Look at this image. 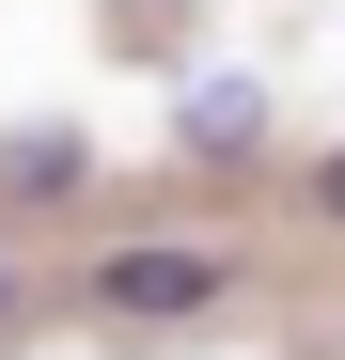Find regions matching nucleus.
<instances>
[{
	"mask_svg": "<svg viewBox=\"0 0 345 360\" xmlns=\"http://www.w3.org/2000/svg\"><path fill=\"white\" fill-rule=\"evenodd\" d=\"M236 297V266L189 251V235H126V251H94V314H126V329H172V314H220Z\"/></svg>",
	"mask_w": 345,
	"mask_h": 360,
	"instance_id": "nucleus-1",
	"label": "nucleus"
},
{
	"mask_svg": "<svg viewBox=\"0 0 345 360\" xmlns=\"http://www.w3.org/2000/svg\"><path fill=\"white\" fill-rule=\"evenodd\" d=\"M0 188H16V204H47V188H79V141H16V157H0Z\"/></svg>",
	"mask_w": 345,
	"mask_h": 360,
	"instance_id": "nucleus-2",
	"label": "nucleus"
},
{
	"mask_svg": "<svg viewBox=\"0 0 345 360\" xmlns=\"http://www.w3.org/2000/svg\"><path fill=\"white\" fill-rule=\"evenodd\" d=\"M189 157H251V94H189Z\"/></svg>",
	"mask_w": 345,
	"mask_h": 360,
	"instance_id": "nucleus-3",
	"label": "nucleus"
},
{
	"mask_svg": "<svg viewBox=\"0 0 345 360\" xmlns=\"http://www.w3.org/2000/svg\"><path fill=\"white\" fill-rule=\"evenodd\" d=\"M314 219H330V235H345V157H314Z\"/></svg>",
	"mask_w": 345,
	"mask_h": 360,
	"instance_id": "nucleus-4",
	"label": "nucleus"
},
{
	"mask_svg": "<svg viewBox=\"0 0 345 360\" xmlns=\"http://www.w3.org/2000/svg\"><path fill=\"white\" fill-rule=\"evenodd\" d=\"M0 314H16V282H0Z\"/></svg>",
	"mask_w": 345,
	"mask_h": 360,
	"instance_id": "nucleus-5",
	"label": "nucleus"
}]
</instances>
